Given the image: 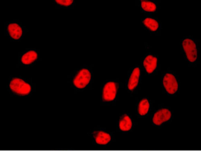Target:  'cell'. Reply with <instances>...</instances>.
Masks as SVG:
<instances>
[{
    "instance_id": "cell-1",
    "label": "cell",
    "mask_w": 201,
    "mask_h": 151,
    "mask_svg": "<svg viewBox=\"0 0 201 151\" xmlns=\"http://www.w3.org/2000/svg\"><path fill=\"white\" fill-rule=\"evenodd\" d=\"M11 90L14 93L20 96L27 95L31 90L30 85L21 79L15 78L11 81L9 84Z\"/></svg>"
},
{
    "instance_id": "cell-2",
    "label": "cell",
    "mask_w": 201,
    "mask_h": 151,
    "mask_svg": "<svg viewBox=\"0 0 201 151\" xmlns=\"http://www.w3.org/2000/svg\"><path fill=\"white\" fill-rule=\"evenodd\" d=\"M91 78V74L87 69H81L74 77L73 83L77 88L82 89L85 88L89 83Z\"/></svg>"
},
{
    "instance_id": "cell-3",
    "label": "cell",
    "mask_w": 201,
    "mask_h": 151,
    "mask_svg": "<svg viewBox=\"0 0 201 151\" xmlns=\"http://www.w3.org/2000/svg\"><path fill=\"white\" fill-rule=\"evenodd\" d=\"M183 49L188 60L191 62L195 61L197 58V50L196 44L192 40L187 38L182 43Z\"/></svg>"
},
{
    "instance_id": "cell-4",
    "label": "cell",
    "mask_w": 201,
    "mask_h": 151,
    "mask_svg": "<svg viewBox=\"0 0 201 151\" xmlns=\"http://www.w3.org/2000/svg\"><path fill=\"white\" fill-rule=\"evenodd\" d=\"M117 89V84L113 82L107 83L104 86L102 91L103 100L105 101H110L115 98Z\"/></svg>"
},
{
    "instance_id": "cell-5",
    "label": "cell",
    "mask_w": 201,
    "mask_h": 151,
    "mask_svg": "<svg viewBox=\"0 0 201 151\" xmlns=\"http://www.w3.org/2000/svg\"><path fill=\"white\" fill-rule=\"evenodd\" d=\"M163 84L167 92L170 94L174 93L178 89V84L175 76L172 74L167 73L164 76Z\"/></svg>"
},
{
    "instance_id": "cell-6",
    "label": "cell",
    "mask_w": 201,
    "mask_h": 151,
    "mask_svg": "<svg viewBox=\"0 0 201 151\" xmlns=\"http://www.w3.org/2000/svg\"><path fill=\"white\" fill-rule=\"evenodd\" d=\"M171 111L166 109H162L156 112L153 118V122L157 125H160L163 122L169 120L171 118Z\"/></svg>"
},
{
    "instance_id": "cell-7",
    "label": "cell",
    "mask_w": 201,
    "mask_h": 151,
    "mask_svg": "<svg viewBox=\"0 0 201 151\" xmlns=\"http://www.w3.org/2000/svg\"><path fill=\"white\" fill-rule=\"evenodd\" d=\"M92 134L96 143L100 145H106L111 139V137L110 134L103 131H94Z\"/></svg>"
},
{
    "instance_id": "cell-8",
    "label": "cell",
    "mask_w": 201,
    "mask_h": 151,
    "mask_svg": "<svg viewBox=\"0 0 201 151\" xmlns=\"http://www.w3.org/2000/svg\"><path fill=\"white\" fill-rule=\"evenodd\" d=\"M157 59L151 55H147L143 62V65L146 72L152 73L156 69L157 65Z\"/></svg>"
},
{
    "instance_id": "cell-9",
    "label": "cell",
    "mask_w": 201,
    "mask_h": 151,
    "mask_svg": "<svg viewBox=\"0 0 201 151\" xmlns=\"http://www.w3.org/2000/svg\"><path fill=\"white\" fill-rule=\"evenodd\" d=\"M140 71L139 68H135L129 78L128 83V88L129 90H133L138 85V83Z\"/></svg>"
},
{
    "instance_id": "cell-10",
    "label": "cell",
    "mask_w": 201,
    "mask_h": 151,
    "mask_svg": "<svg viewBox=\"0 0 201 151\" xmlns=\"http://www.w3.org/2000/svg\"><path fill=\"white\" fill-rule=\"evenodd\" d=\"M8 29L10 36L14 39H18L22 35V29L16 23H11L9 24L8 26Z\"/></svg>"
},
{
    "instance_id": "cell-11",
    "label": "cell",
    "mask_w": 201,
    "mask_h": 151,
    "mask_svg": "<svg viewBox=\"0 0 201 151\" xmlns=\"http://www.w3.org/2000/svg\"><path fill=\"white\" fill-rule=\"evenodd\" d=\"M132 125V121L127 115L124 114L121 116L119 120V127L121 130L128 131L130 129Z\"/></svg>"
},
{
    "instance_id": "cell-12",
    "label": "cell",
    "mask_w": 201,
    "mask_h": 151,
    "mask_svg": "<svg viewBox=\"0 0 201 151\" xmlns=\"http://www.w3.org/2000/svg\"><path fill=\"white\" fill-rule=\"evenodd\" d=\"M37 55L35 51H28L22 56L21 61L24 64H30L34 61L37 58Z\"/></svg>"
},
{
    "instance_id": "cell-13",
    "label": "cell",
    "mask_w": 201,
    "mask_h": 151,
    "mask_svg": "<svg viewBox=\"0 0 201 151\" xmlns=\"http://www.w3.org/2000/svg\"><path fill=\"white\" fill-rule=\"evenodd\" d=\"M150 105L148 100L143 99L139 102L138 107V111L140 115L143 116L146 114L148 112Z\"/></svg>"
},
{
    "instance_id": "cell-14",
    "label": "cell",
    "mask_w": 201,
    "mask_h": 151,
    "mask_svg": "<svg viewBox=\"0 0 201 151\" xmlns=\"http://www.w3.org/2000/svg\"><path fill=\"white\" fill-rule=\"evenodd\" d=\"M145 26L152 31H155L158 29L159 24L158 22L153 19L146 18L143 21Z\"/></svg>"
},
{
    "instance_id": "cell-15",
    "label": "cell",
    "mask_w": 201,
    "mask_h": 151,
    "mask_svg": "<svg viewBox=\"0 0 201 151\" xmlns=\"http://www.w3.org/2000/svg\"><path fill=\"white\" fill-rule=\"evenodd\" d=\"M141 6L144 10L147 12H153L156 9V6L155 4L148 1L141 0Z\"/></svg>"
},
{
    "instance_id": "cell-16",
    "label": "cell",
    "mask_w": 201,
    "mask_h": 151,
    "mask_svg": "<svg viewBox=\"0 0 201 151\" xmlns=\"http://www.w3.org/2000/svg\"><path fill=\"white\" fill-rule=\"evenodd\" d=\"M55 1L58 4L65 6H68L73 3V0H56Z\"/></svg>"
}]
</instances>
